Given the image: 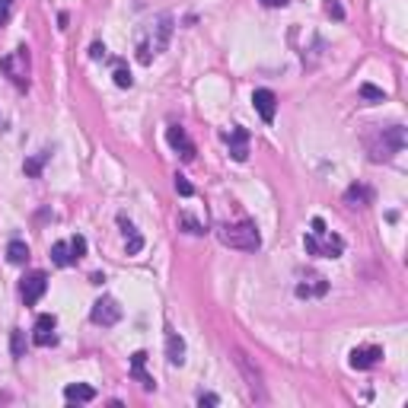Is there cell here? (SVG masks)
I'll list each match as a JSON object with an SVG mask.
<instances>
[{
    "label": "cell",
    "instance_id": "cell-10",
    "mask_svg": "<svg viewBox=\"0 0 408 408\" xmlns=\"http://www.w3.org/2000/svg\"><path fill=\"white\" fill-rule=\"evenodd\" d=\"M54 329H58V319L54 316H39L36 319V329H32V342L39 345V348H51V345H58V335H54Z\"/></svg>",
    "mask_w": 408,
    "mask_h": 408
},
{
    "label": "cell",
    "instance_id": "cell-22",
    "mask_svg": "<svg viewBox=\"0 0 408 408\" xmlns=\"http://www.w3.org/2000/svg\"><path fill=\"white\" fill-rule=\"evenodd\" d=\"M179 223L185 227V233H192V236H204V233H208V230H204V223H198L192 214H182Z\"/></svg>",
    "mask_w": 408,
    "mask_h": 408
},
{
    "label": "cell",
    "instance_id": "cell-13",
    "mask_svg": "<svg viewBox=\"0 0 408 408\" xmlns=\"http://www.w3.org/2000/svg\"><path fill=\"white\" fill-rule=\"evenodd\" d=\"M379 357H383V348L370 345V348H355V351H351V360H348V364L355 367V370H370V367L379 364Z\"/></svg>",
    "mask_w": 408,
    "mask_h": 408
},
{
    "label": "cell",
    "instance_id": "cell-14",
    "mask_svg": "<svg viewBox=\"0 0 408 408\" xmlns=\"http://www.w3.org/2000/svg\"><path fill=\"white\" fill-rule=\"evenodd\" d=\"M51 262L58 265V268H71L73 262H80L77 253L71 249V240H67V243H54V246H51Z\"/></svg>",
    "mask_w": 408,
    "mask_h": 408
},
{
    "label": "cell",
    "instance_id": "cell-4",
    "mask_svg": "<svg viewBox=\"0 0 408 408\" xmlns=\"http://www.w3.org/2000/svg\"><path fill=\"white\" fill-rule=\"evenodd\" d=\"M303 246L310 255H325V258H338L345 253V240L335 233H329L319 217H312V230L303 236Z\"/></svg>",
    "mask_w": 408,
    "mask_h": 408
},
{
    "label": "cell",
    "instance_id": "cell-27",
    "mask_svg": "<svg viewBox=\"0 0 408 408\" xmlns=\"http://www.w3.org/2000/svg\"><path fill=\"white\" fill-rule=\"evenodd\" d=\"M13 16V0H0V26H6Z\"/></svg>",
    "mask_w": 408,
    "mask_h": 408
},
{
    "label": "cell",
    "instance_id": "cell-18",
    "mask_svg": "<svg viewBox=\"0 0 408 408\" xmlns=\"http://www.w3.org/2000/svg\"><path fill=\"white\" fill-rule=\"evenodd\" d=\"M121 230H125V249H128V255H138L141 249H144V236L134 230V223H128L125 217H121Z\"/></svg>",
    "mask_w": 408,
    "mask_h": 408
},
{
    "label": "cell",
    "instance_id": "cell-20",
    "mask_svg": "<svg viewBox=\"0 0 408 408\" xmlns=\"http://www.w3.org/2000/svg\"><path fill=\"white\" fill-rule=\"evenodd\" d=\"M144 360H147L144 351H138V355L131 357V377L141 379V386H144V389H153L156 383H153V377H147V373H144Z\"/></svg>",
    "mask_w": 408,
    "mask_h": 408
},
{
    "label": "cell",
    "instance_id": "cell-16",
    "mask_svg": "<svg viewBox=\"0 0 408 408\" xmlns=\"http://www.w3.org/2000/svg\"><path fill=\"white\" fill-rule=\"evenodd\" d=\"M166 357L173 367H179L182 360H185V342H182V335H175V332L166 335Z\"/></svg>",
    "mask_w": 408,
    "mask_h": 408
},
{
    "label": "cell",
    "instance_id": "cell-15",
    "mask_svg": "<svg viewBox=\"0 0 408 408\" xmlns=\"http://www.w3.org/2000/svg\"><path fill=\"white\" fill-rule=\"evenodd\" d=\"M325 290H329V281L325 277H310V281H303V284H297V297L300 300H310V297H322Z\"/></svg>",
    "mask_w": 408,
    "mask_h": 408
},
{
    "label": "cell",
    "instance_id": "cell-28",
    "mask_svg": "<svg viewBox=\"0 0 408 408\" xmlns=\"http://www.w3.org/2000/svg\"><path fill=\"white\" fill-rule=\"evenodd\" d=\"M71 249L77 253V258H83V255H86V240H83V236H73V240H71Z\"/></svg>",
    "mask_w": 408,
    "mask_h": 408
},
{
    "label": "cell",
    "instance_id": "cell-19",
    "mask_svg": "<svg viewBox=\"0 0 408 408\" xmlns=\"http://www.w3.org/2000/svg\"><path fill=\"white\" fill-rule=\"evenodd\" d=\"M64 399L67 402H93V399H96V389H93V386H83V383H73L64 389Z\"/></svg>",
    "mask_w": 408,
    "mask_h": 408
},
{
    "label": "cell",
    "instance_id": "cell-31",
    "mask_svg": "<svg viewBox=\"0 0 408 408\" xmlns=\"http://www.w3.org/2000/svg\"><path fill=\"white\" fill-rule=\"evenodd\" d=\"M329 13H332V16H338V19L345 16V10H342V4H338V0H332V4H329Z\"/></svg>",
    "mask_w": 408,
    "mask_h": 408
},
{
    "label": "cell",
    "instance_id": "cell-1",
    "mask_svg": "<svg viewBox=\"0 0 408 408\" xmlns=\"http://www.w3.org/2000/svg\"><path fill=\"white\" fill-rule=\"evenodd\" d=\"M169 36H173V13H163L147 29H141L138 32V61L141 64H151L156 54L166 51Z\"/></svg>",
    "mask_w": 408,
    "mask_h": 408
},
{
    "label": "cell",
    "instance_id": "cell-33",
    "mask_svg": "<svg viewBox=\"0 0 408 408\" xmlns=\"http://www.w3.org/2000/svg\"><path fill=\"white\" fill-rule=\"evenodd\" d=\"M90 54H93V58H106V49H102V45L96 42V45H93V51H90Z\"/></svg>",
    "mask_w": 408,
    "mask_h": 408
},
{
    "label": "cell",
    "instance_id": "cell-26",
    "mask_svg": "<svg viewBox=\"0 0 408 408\" xmlns=\"http://www.w3.org/2000/svg\"><path fill=\"white\" fill-rule=\"evenodd\" d=\"M115 83H118V86H121V90H128V86H131V83H134V80H131V73H128V71H125V67H118V71H115Z\"/></svg>",
    "mask_w": 408,
    "mask_h": 408
},
{
    "label": "cell",
    "instance_id": "cell-23",
    "mask_svg": "<svg viewBox=\"0 0 408 408\" xmlns=\"http://www.w3.org/2000/svg\"><path fill=\"white\" fill-rule=\"evenodd\" d=\"M49 151L45 153H39V156H32V160H26V175H42V166H45V160H49Z\"/></svg>",
    "mask_w": 408,
    "mask_h": 408
},
{
    "label": "cell",
    "instance_id": "cell-32",
    "mask_svg": "<svg viewBox=\"0 0 408 408\" xmlns=\"http://www.w3.org/2000/svg\"><path fill=\"white\" fill-rule=\"evenodd\" d=\"M265 6H271V10H275V6H287V0H262Z\"/></svg>",
    "mask_w": 408,
    "mask_h": 408
},
{
    "label": "cell",
    "instance_id": "cell-5",
    "mask_svg": "<svg viewBox=\"0 0 408 408\" xmlns=\"http://www.w3.org/2000/svg\"><path fill=\"white\" fill-rule=\"evenodd\" d=\"M0 71H4L16 86H26L29 83V71H32L29 49H13L4 61H0Z\"/></svg>",
    "mask_w": 408,
    "mask_h": 408
},
{
    "label": "cell",
    "instance_id": "cell-29",
    "mask_svg": "<svg viewBox=\"0 0 408 408\" xmlns=\"http://www.w3.org/2000/svg\"><path fill=\"white\" fill-rule=\"evenodd\" d=\"M13 355L23 357V332H13Z\"/></svg>",
    "mask_w": 408,
    "mask_h": 408
},
{
    "label": "cell",
    "instance_id": "cell-7",
    "mask_svg": "<svg viewBox=\"0 0 408 408\" xmlns=\"http://www.w3.org/2000/svg\"><path fill=\"white\" fill-rule=\"evenodd\" d=\"M45 290H49V275H45V271H29V275L23 277V284H19V294H23L26 306L42 300Z\"/></svg>",
    "mask_w": 408,
    "mask_h": 408
},
{
    "label": "cell",
    "instance_id": "cell-21",
    "mask_svg": "<svg viewBox=\"0 0 408 408\" xmlns=\"http://www.w3.org/2000/svg\"><path fill=\"white\" fill-rule=\"evenodd\" d=\"M6 258H10L13 265H26L29 262V246H26L23 240H13L10 246H6Z\"/></svg>",
    "mask_w": 408,
    "mask_h": 408
},
{
    "label": "cell",
    "instance_id": "cell-25",
    "mask_svg": "<svg viewBox=\"0 0 408 408\" xmlns=\"http://www.w3.org/2000/svg\"><path fill=\"white\" fill-rule=\"evenodd\" d=\"M175 192H179L182 198H192V195H195V188H192V182H188L185 175H175Z\"/></svg>",
    "mask_w": 408,
    "mask_h": 408
},
{
    "label": "cell",
    "instance_id": "cell-3",
    "mask_svg": "<svg viewBox=\"0 0 408 408\" xmlns=\"http://www.w3.org/2000/svg\"><path fill=\"white\" fill-rule=\"evenodd\" d=\"M217 240L230 249H240V253H255L262 246V233L253 220H240V223H223L217 230Z\"/></svg>",
    "mask_w": 408,
    "mask_h": 408
},
{
    "label": "cell",
    "instance_id": "cell-8",
    "mask_svg": "<svg viewBox=\"0 0 408 408\" xmlns=\"http://www.w3.org/2000/svg\"><path fill=\"white\" fill-rule=\"evenodd\" d=\"M90 319L96 325H102V329H108V325H115L121 319V306L112 300V297H102V300L93 303V310H90Z\"/></svg>",
    "mask_w": 408,
    "mask_h": 408
},
{
    "label": "cell",
    "instance_id": "cell-11",
    "mask_svg": "<svg viewBox=\"0 0 408 408\" xmlns=\"http://www.w3.org/2000/svg\"><path fill=\"white\" fill-rule=\"evenodd\" d=\"M227 144H230V156H233L236 163H246V156H249V131L246 128H230V134H227Z\"/></svg>",
    "mask_w": 408,
    "mask_h": 408
},
{
    "label": "cell",
    "instance_id": "cell-6",
    "mask_svg": "<svg viewBox=\"0 0 408 408\" xmlns=\"http://www.w3.org/2000/svg\"><path fill=\"white\" fill-rule=\"evenodd\" d=\"M233 360H236V367H240V373L246 377V389H249V396L255 399V402H265V383H262V370L258 367H253V360H249L243 351H233Z\"/></svg>",
    "mask_w": 408,
    "mask_h": 408
},
{
    "label": "cell",
    "instance_id": "cell-12",
    "mask_svg": "<svg viewBox=\"0 0 408 408\" xmlns=\"http://www.w3.org/2000/svg\"><path fill=\"white\" fill-rule=\"evenodd\" d=\"M253 106H255V112L262 115V121H275V115H277V96L271 90H255L253 93Z\"/></svg>",
    "mask_w": 408,
    "mask_h": 408
},
{
    "label": "cell",
    "instance_id": "cell-24",
    "mask_svg": "<svg viewBox=\"0 0 408 408\" xmlns=\"http://www.w3.org/2000/svg\"><path fill=\"white\" fill-rule=\"evenodd\" d=\"M360 96L370 99V102H383V99H386V96H383V90H377L373 83H364V86H360Z\"/></svg>",
    "mask_w": 408,
    "mask_h": 408
},
{
    "label": "cell",
    "instance_id": "cell-17",
    "mask_svg": "<svg viewBox=\"0 0 408 408\" xmlns=\"http://www.w3.org/2000/svg\"><path fill=\"white\" fill-rule=\"evenodd\" d=\"M370 201H373V192L367 185H351L348 192H345V204H348V208H367Z\"/></svg>",
    "mask_w": 408,
    "mask_h": 408
},
{
    "label": "cell",
    "instance_id": "cell-30",
    "mask_svg": "<svg viewBox=\"0 0 408 408\" xmlns=\"http://www.w3.org/2000/svg\"><path fill=\"white\" fill-rule=\"evenodd\" d=\"M198 405H220V399H217L214 392H201V396H198Z\"/></svg>",
    "mask_w": 408,
    "mask_h": 408
},
{
    "label": "cell",
    "instance_id": "cell-2",
    "mask_svg": "<svg viewBox=\"0 0 408 408\" xmlns=\"http://www.w3.org/2000/svg\"><path fill=\"white\" fill-rule=\"evenodd\" d=\"M367 151H370L373 163H383L392 160L396 153L405 151V128L402 125H389V128H379L367 138Z\"/></svg>",
    "mask_w": 408,
    "mask_h": 408
},
{
    "label": "cell",
    "instance_id": "cell-9",
    "mask_svg": "<svg viewBox=\"0 0 408 408\" xmlns=\"http://www.w3.org/2000/svg\"><path fill=\"white\" fill-rule=\"evenodd\" d=\"M166 141H169V147H173V151L179 153L185 163L195 160V144H192V138L185 134V128L169 125V128H166Z\"/></svg>",
    "mask_w": 408,
    "mask_h": 408
}]
</instances>
